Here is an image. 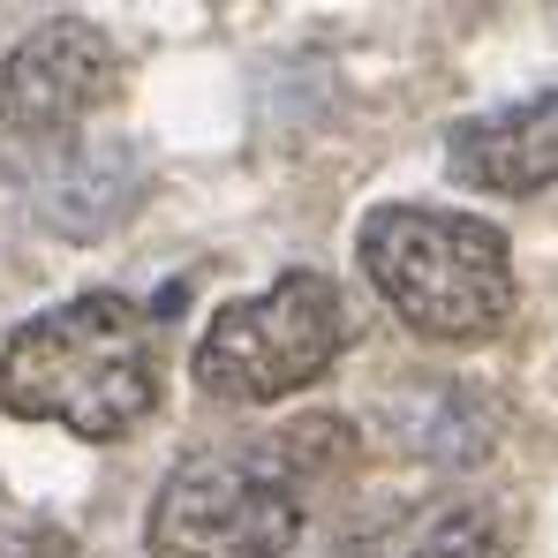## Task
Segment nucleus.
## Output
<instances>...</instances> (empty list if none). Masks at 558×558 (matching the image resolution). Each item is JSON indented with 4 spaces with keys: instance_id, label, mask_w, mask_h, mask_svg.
Masks as SVG:
<instances>
[{
    "instance_id": "obj_1",
    "label": "nucleus",
    "mask_w": 558,
    "mask_h": 558,
    "mask_svg": "<svg viewBox=\"0 0 558 558\" xmlns=\"http://www.w3.org/2000/svg\"><path fill=\"white\" fill-rule=\"evenodd\" d=\"M159 400V332L129 294H76L38 310L0 348V408L61 423L76 438H121Z\"/></svg>"
},
{
    "instance_id": "obj_2",
    "label": "nucleus",
    "mask_w": 558,
    "mask_h": 558,
    "mask_svg": "<svg viewBox=\"0 0 558 558\" xmlns=\"http://www.w3.org/2000/svg\"><path fill=\"white\" fill-rule=\"evenodd\" d=\"M355 265L423 340H490L513 317V250L490 219L438 204H377Z\"/></svg>"
},
{
    "instance_id": "obj_3",
    "label": "nucleus",
    "mask_w": 558,
    "mask_h": 558,
    "mask_svg": "<svg viewBox=\"0 0 558 558\" xmlns=\"http://www.w3.org/2000/svg\"><path fill=\"white\" fill-rule=\"evenodd\" d=\"M151 558H287L302 536L294 468L265 446H211L151 498Z\"/></svg>"
},
{
    "instance_id": "obj_4",
    "label": "nucleus",
    "mask_w": 558,
    "mask_h": 558,
    "mask_svg": "<svg viewBox=\"0 0 558 558\" xmlns=\"http://www.w3.org/2000/svg\"><path fill=\"white\" fill-rule=\"evenodd\" d=\"M348 340L340 287L325 272H279L265 294L227 302L196 340V385L219 400H287L332 371Z\"/></svg>"
},
{
    "instance_id": "obj_5",
    "label": "nucleus",
    "mask_w": 558,
    "mask_h": 558,
    "mask_svg": "<svg viewBox=\"0 0 558 558\" xmlns=\"http://www.w3.org/2000/svg\"><path fill=\"white\" fill-rule=\"evenodd\" d=\"M121 98V53L84 15L38 23L0 69V136L8 151H46L84 136V121Z\"/></svg>"
},
{
    "instance_id": "obj_6",
    "label": "nucleus",
    "mask_w": 558,
    "mask_h": 558,
    "mask_svg": "<svg viewBox=\"0 0 558 558\" xmlns=\"http://www.w3.org/2000/svg\"><path fill=\"white\" fill-rule=\"evenodd\" d=\"M8 174L23 189V204L38 211V227L69 234V242H92L106 227L129 219V204L144 196V167L129 144H46V151H8Z\"/></svg>"
},
{
    "instance_id": "obj_7",
    "label": "nucleus",
    "mask_w": 558,
    "mask_h": 558,
    "mask_svg": "<svg viewBox=\"0 0 558 558\" xmlns=\"http://www.w3.org/2000/svg\"><path fill=\"white\" fill-rule=\"evenodd\" d=\"M446 167L468 189H490V196H529V189L558 182V92L521 98V106H490L461 121L446 136Z\"/></svg>"
},
{
    "instance_id": "obj_8",
    "label": "nucleus",
    "mask_w": 558,
    "mask_h": 558,
    "mask_svg": "<svg viewBox=\"0 0 558 558\" xmlns=\"http://www.w3.org/2000/svg\"><path fill=\"white\" fill-rule=\"evenodd\" d=\"M408 558H513V551H506V529L483 506H453V513H438L423 529V544Z\"/></svg>"
}]
</instances>
